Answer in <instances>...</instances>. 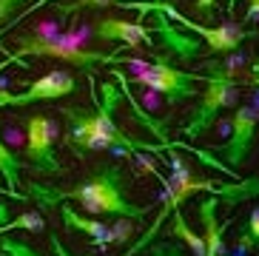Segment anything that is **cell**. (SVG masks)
Masks as SVG:
<instances>
[{"label":"cell","mask_w":259,"mask_h":256,"mask_svg":"<svg viewBox=\"0 0 259 256\" xmlns=\"http://www.w3.org/2000/svg\"><path fill=\"white\" fill-rule=\"evenodd\" d=\"M125 0H77L74 9H106V6H122Z\"/></svg>","instance_id":"obj_20"},{"label":"cell","mask_w":259,"mask_h":256,"mask_svg":"<svg viewBox=\"0 0 259 256\" xmlns=\"http://www.w3.org/2000/svg\"><path fill=\"white\" fill-rule=\"evenodd\" d=\"M0 194H6L9 199H15V202H23V199H29L26 194H20V191H12V188H0Z\"/></svg>","instance_id":"obj_23"},{"label":"cell","mask_w":259,"mask_h":256,"mask_svg":"<svg viewBox=\"0 0 259 256\" xmlns=\"http://www.w3.org/2000/svg\"><path fill=\"white\" fill-rule=\"evenodd\" d=\"M0 68H3V63H0Z\"/></svg>","instance_id":"obj_25"},{"label":"cell","mask_w":259,"mask_h":256,"mask_svg":"<svg viewBox=\"0 0 259 256\" xmlns=\"http://www.w3.org/2000/svg\"><path fill=\"white\" fill-rule=\"evenodd\" d=\"M128 177L122 174L120 165H100L97 171L77 188L57 191V188H43L37 182H31L26 196H34L40 208H54V205L77 199L89 214H106V217H125V219H143L145 208L134 205L125 196Z\"/></svg>","instance_id":"obj_2"},{"label":"cell","mask_w":259,"mask_h":256,"mask_svg":"<svg viewBox=\"0 0 259 256\" xmlns=\"http://www.w3.org/2000/svg\"><path fill=\"white\" fill-rule=\"evenodd\" d=\"M256 125H259V111L251 103H242V106L234 108V120H231V140L222 145H213L211 154H220L225 159L228 168H239L248 157V151L253 145V137H256Z\"/></svg>","instance_id":"obj_10"},{"label":"cell","mask_w":259,"mask_h":256,"mask_svg":"<svg viewBox=\"0 0 259 256\" xmlns=\"http://www.w3.org/2000/svg\"><path fill=\"white\" fill-rule=\"evenodd\" d=\"M251 86H256V89H259V60L251 66Z\"/></svg>","instance_id":"obj_24"},{"label":"cell","mask_w":259,"mask_h":256,"mask_svg":"<svg viewBox=\"0 0 259 256\" xmlns=\"http://www.w3.org/2000/svg\"><path fill=\"white\" fill-rule=\"evenodd\" d=\"M145 250H148V256H185L177 242H165V239H154Z\"/></svg>","instance_id":"obj_17"},{"label":"cell","mask_w":259,"mask_h":256,"mask_svg":"<svg viewBox=\"0 0 259 256\" xmlns=\"http://www.w3.org/2000/svg\"><path fill=\"white\" fill-rule=\"evenodd\" d=\"M242 234L248 236V239H251L253 245L259 248V208H253V211H251V217L245 219V225H242Z\"/></svg>","instance_id":"obj_18"},{"label":"cell","mask_w":259,"mask_h":256,"mask_svg":"<svg viewBox=\"0 0 259 256\" xmlns=\"http://www.w3.org/2000/svg\"><path fill=\"white\" fill-rule=\"evenodd\" d=\"M60 217H63V225L69 228V231H80V234L92 236L94 242H100V245H106V242L111 239V234H108L106 225H100V222H94V219H85V217H80V214H74L71 205H60Z\"/></svg>","instance_id":"obj_14"},{"label":"cell","mask_w":259,"mask_h":256,"mask_svg":"<svg viewBox=\"0 0 259 256\" xmlns=\"http://www.w3.org/2000/svg\"><path fill=\"white\" fill-rule=\"evenodd\" d=\"M120 100V91L111 83L103 86V100H97L94 91V108L83 106H63L57 108L66 131H63V143L77 154H89V151H120V154H137V151H151L154 145L148 143H134L128 134H122L114 122V108Z\"/></svg>","instance_id":"obj_1"},{"label":"cell","mask_w":259,"mask_h":256,"mask_svg":"<svg viewBox=\"0 0 259 256\" xmlns=\"http://www.w3.org/2000/svg\"><path fill=\"white\" fill-rule=\"evenodd\" d=\"M168 231H171L177 239H183L194 256H205V242H202V236H197L194 231H188V222H185V217L180 214V208L171 211V228H168Z\"/></svg>","instance_id":"obj_15"},{"label":"cell","mask_w":259,"mask_h":256,"mask_svg":"<svg viewBox=\"0 0 259 256\" xmlns=\"http://www.w3.org/2000/svg\"><path fill=\"white\" fill-rule=\"evenodd\" d=\"M162 185H165V199H162L157 217L151 219L148 231H145V234L140 236V239L134 242V245H131V248L125 250L122 256L143 253V250L148 248L154 239H157L162 222L171 217V211H177V208H180V202H185L188 196L199 194V191H205V194H211V196H220V202L231 205V208H236V205H242V202H248V199H253V196H259V180H256V177H248V180H234V182H220V180H213V177H199V174H191L188 168H180V165H177L174 177H168Z\"/></svg>","instance_id":"obj_3"},{"label":"cell","mask_w":259,"mask_h":256,"mask_svg":"<svg viewBox=\"0 0 259 256\" xmlns=\"http://www.w3.org/2000/svg\"><path fill=\"white\" fill-rule=\"evenodd\" d=\"M92 34L103 43H125V49H134V46L145 43L157 49V40H154L151 29L143 26V20H120V17H97L92 23Z\"/></svg>","instance_id":"obj_11"},{"label":"cell","mask_w":259,"mask_h":256,"mask_svg":"<svg viewBox=\"0 0 259 256\" xmlns=\"http://www.w3.org/2000/svg\"><path fill=\"white\" fill-rule=\"evenodd\" d=\"M217 205L220 202V196H211L205 194L202 199L197 202V214H199V222H202V242H205V256H228L225 253V239H222V234H225V228L234 222V217L225 219V222H220L217 219Z\"/></svg>","instance_id":"obj_12"},{"label":"cell","mask_w":259,"mask_h":256,"mask_svg":"<svg viewBox=\"0 0 259 256\" xmlns=\"http://www.w3.org/2000/svg\"><path fill=\"white\" fill-rule=\"evenodd\" d=\"M49 245H52V248H54V253H57V256H71L69 253V248H66V245H63V242L60 239H57V236H49Z\"/></svg>","instance_id":"obj_22"},{"label":"cell","mask_w":259,"mask_h":256,"mask_svg":"<svg viewBox=\"0 0 259 256\" xmlns=\"http://www.w3.org/2000/svg\"><path fill=\"white\" fill-rule=\"evenodd\" d=\"M157 15H160V12H157ZM151 34H157V37L162 40L160 46H165L168 52L180 54L183 60H188V57H197V54L202 52V43H199V40H188V37H183V34H177L174 26L168 23L165 15H160V20L151 26Z\"/></svg>","instance_id":"obj_13"},{"label":"cell","mask_w":259,"mask_h":256,"mask_svg":"<svg viewBox=\"0 0 259 256\" xmlns=\"http://www.w3.org/2000/svg\"><path fill=\"white\" fill-rule=\"evenodd\" d=\"M213 6H217V0H197V12L205 17L213 15Z\"/></svg>","instance_id":"obj_21"},{"label":"cell","mask_w":259,"mask_h":256,"mask_svg":"<svg viewBox=\"0 0 259 256\" xmlns=\"http://www.w3.org/2000/svg\"><path fill=\"white\" fill-rule=\"evenodd\" d=\"M23 168H29L26 159H17L15 154L3 145V140H0V177L6 180V185L12 191H17V185H20V171H23Z\"/></svg>","instance_id":"obj_16"},{"label":"cell","mask_w":259,"mask_h":256,"mask_svg":"<svg viewBox=\"0 0 259 256\" xmlns=\"http://www.w3.org/2000/svg\"><path fill=\"white\" fill-rule=\"evenodd\" d=\"M23 3H29V0H0V26H3V23H6L12 15H15Z\"/></svg>","instance_id":"obj_19"},{"label":"cell","mask_w":259,"mask_h":256,"mask_svg":"<svg viewBox=\"0 0 259 256\" xmlns=\"http://www.w3.org/2000/svg\"><path fill=\"white\" fill-rule=\"evenodd\" d=\"M140 86H148L151 91L162 94L168 106H177L183 100H191L199 94V83H205L202 74H188L183 68L171 66L165 57H157L154 63H140Z\"/></svg>","instance_id":"obj_7"},{"label":"cell","mask_w":259,"mask_h":256,"mask_svg":"<svg viewBox=\"0 0 259 256\" xmlns=\"http://www.w3.org/2000/svg\"><path fill=\"white\" fill-rule=\"evenodd\" d=\"M15 54H6V63H23V57H54V60L71 63L74 68L92 71L97 66H117L120 54H106L97 49L83 46V40L69 31H54V34H29L15 37Z\"/></svg>","instance_id":"obj_4"},{"label":"cell","mask_w":259,"mask_h":256,"mask_svg":"<svg viewBox=\"0 0 259 256\" xmlns=\"http://www.w3.org/2000/svg\"><path fill=\"white\" fill-rule=\"evenodd\" d=\"M122 6L137 9L140 15H145V12H160V15H165V17H174L183 29L197 31L199 37H202V46H205V49H211V54H234L236 49L245 43V40L253 37V31L242 29L239 23H222V26H213V29L199 26V23L188 20L185 15H180L174 6H168V3H162V0H154V3H134V0H125Z\"/></svg>","instance_id":"obj_5"},{"label":"cell","mask_w":259,"mask_h":256,"mask_svg":"<svg viewBox=\"0 0 259 256\" xmlns=\"http://www.w3.org/2000/svg\"><path fill=\"white\" fill-rule=\"evenodd\" d=\"M26 148H23V159L26 165H31L40 174H60L63 165L57 162L54 154V122L46 114H29L26 117Z\"/></svg>","instance_id":"obj_8"},{"label":"cell","mask_w":259,"mask_h":256,"mask_svg":"<svg viewBox=\"0 0 259 256\" xmlns=\"http://www.w3.org/2000/svg\"><path fill=\"white\" fill-rule=\"evenodd\" d=\"M199 106L191 114V120L183 125V134L188 140H197L213 125V120L220 117L222 108H234L239 100V86L231 80L222 68H217L211 77H205V91H199Z\"/></svg>","instance_id":"obj_6"},{"label":"cell","mask_w":259,"mask_h":256,"mask_svg":"<svg viewBox=\"0 0 259 256\" xmlns=\"http://www.w3.org/2000/svg\"><path fill=\"white\" fill-rule=\"evenodd\" d=\"M77 91V77L69 71H52L43 74L40 80H34L31 86H26L23 91H6L0 89V108H20L31 106V103H46V100H60L69 97Z\"/></svg>","instance_id":"obj_9"}]
</instances>
